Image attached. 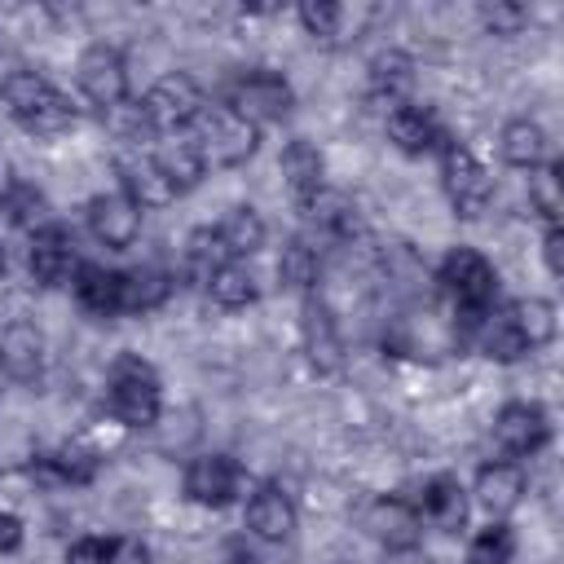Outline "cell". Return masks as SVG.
I'll return each mask as SVG.
<instances>
[{
	"instance_id": "bcb514c9",
	"label": "cell",
	"mask_w": 564,
	"mask_h": 564,
	"mask_svg": "<svg viewBox=\"0 0 564 564\" xmlns=\"http://www.w3.org/2000/svg\"><path fill=\"white\" fill-rule=\"evenodd\" d=\"M0 44H4V31H0Z\"/></svg>"
},
{
	"instance_id": "f546056e",
	"label": "cell",
	"mask_w": 564,
	"mask_h": 564,
	"mask_svg": "<svg viewBox=\"0 0 564 564\" xmlns=\"http://www.w3.org/2000/svg\"><path fill=\"white\" fill-rule=\"evenodd\" d=\"M216 234H220V242H225L229 260H242V256H256V251L264 247L269 225H264V216H260L251 203H238V207H229V212L220 216Z\"/></svg>"
},
{
	"instance_id": "836d02e7",
	"label": "cell",
	"mask_w": 564,
	"mask_h": 564,
	"mask_svg": "<svg viewBox=\"0 0 564 564\" xmlns=\"http://www.w3.org/2000/svg\"><path fill=\"white\" fill-rule=\"evenodd\" d=\"M304 216H308L322 234H330V238H352V234H361L357 207H352L344 194H335V189H322V194L304 207Z\"/></svg>"
},
{
	"instance_id": "277c9868",
	"label": "cell",
	"mask_w": 564,
	"mask_h": 564,
	"mask_svg": "<svg viewBox=\"0 0 564 564\" xmlns=\"http://www.w3.org/2000/svg\"><path fill=\"white\" fill-rule=\"evenodd\" d=\"M203 106H207V93H203V84H198L194 75H185V70L159 75V79L141 93V101H137V110H141V119H145V128H150L154 137L189 132L194 119L203 115Z\"/></svg>"
},
{
	"instance_id": "484cf974",
	"label": "cell",
	"mask_w": 564,
	"mask_h": 564,
	"mask_svg": "<svg viewBox=\"0 0 564 564\" xmlns=\"http://www.w3.org/2000/svg\"><path fill=\"white\" fill-rule=\"evenodd\" d=\"M498 150H502V163H511V167H520V172H538L551 154V141H546V128L538 123V119H529V115H516V119H507L502 123V132H498Z\"/></svg>"
},
{
	"instance_id": "83f0119b",
	"label": "cell",
	"mask_w": 564,
	"mask_h": 564,
	"mask_svg": "<svg viewBox=\"0 0 564 564\" xmlns=\"http://www.w3.org/2000/svg\"><path fill=\"white\" fill-rule=\"evenodd\" d=\"M476 348H480L489 361H498V366H516L520 357H529V344H524V335L516 330L507 304H498V308L480 322V330H476Z\"/></svg>"
},
{
	"instance_id": "1f68e13d",
	"label": "cell",
	"mask_w": 564,
	"mask_h": 564,
	"mask_svg": "<svg viewBox=\"0 0 564 564\" xmlns=\"http://www.w3.org/2000/svg\"><path fill=\"white\" fill-rule=\"evenodd\" d=\"M317 273H322L317 247H313L304 234H291V238L282 242V251H278V282H282L286 291L308 295V291H317Z\"/></svg>"
},
{
	"instance_id": "d590c367",
	"label": "cell",
	"mask_w": 564,
	"mask_h": 564,
	"mask_svg": "<svg viewBox=\"0 0 564 564\" xmlns=\"http://www.w3.org/2000/svg\"><path fill=\"white\" fill-rule=\"evenodd\" d=\"M560 176H564V163H560V159H546V163L529 176V203H533V212L546 220V229H551V225H560V216H564Z\"/></svg>"
},
{
	"instance_id": "e0dca14e",
	"label": "cell",
	"mask_w": 564,
	"mask_h": 564,
	"mask_svg": "<svg viewBox=\"0 0 564 564\" xmlns=\"http://www.w3.org/2000/svg\"><path fill=\"white\" fill-rule=\"evenodd\" d=\"M97 471H101V454L88 449V445H79V441H66V445H57L48 454H35L26 463V476L31 480H40V485H70V489L93 485Z\"/></svg>"
},
{
	"instance_id": "ac0fdd59",
	"label": "cell",
	"mask_w": 564,
	"mask_h": 564,
	"mask_svg": "<svg viewBox=\"0 0 564 564\" xmlns=\"http://www.w3.org/2000/svg\"><path fill=\"white\" fill-rule=\"evenodd\" d=\"M467 498H476V507H480L489 520H507V516L520 507V498H524V467H520L516 458L480 463L476 485H471Z\"/></svg>"
},
{
	"instance_id": "4dcf8cb0",
	"label": "cell",
	"mask_w": 564,
	"mask_h": 564,
	"mask_svg": "<svg viewBox=\"0 0 564 564\" xmlns=\"http://www.w3.org/2000/svg\"><path fill=\"white\" fill-rule=\"evenodd\" d=\"M207 300L216 304V308H229V313H238V308H251L256 300H260V286H256V273L242 264V260H225L212 278H207Z\"/></svg>"
},
{
	"instance_id": "603a6c76",
	"label": "cell",
	"mask_w": 564,
	"mask_h": 564,
	"mask_svg": "<svg viewBox=\"0 0 564 564\" xmlns=\"http://www.w3.org/2000/svg\"><path fill=\"white\" fill-rule=\"evenodd\" d=\"M278 163H282V176H286V189H291L295 207L304 212L326 189V159H322V150L308 137H291L282 145V159Z\"/></svg>"
},
{
	"instance_id": "d6a6232c",
	"label": "cell",
	"mask_w": 564,
	"mask_h": 564,
	"mask_svg": "<svg viewBox=\"0 0 564 564\" xmlns=\"http://www.w3.org/2000/svg\"><path fill=\"white\" fill-rule=\"evenodd\" d=\"M507 308H511V322H516V330L524 335L529 352H533V348H546V344L555 339L560 317H555V304H551L546 295H524V300H511Z\"/></svg>"
},
{
	"instance_id": "30bf717a",
	"label": "cell",
	"mask_w": 564,
	"mask_h": 564,
	"mask_svg": "<svg viewBox=\"0 0 564 564\" xmlns=\"http://www.w3.org/2000/svg\"><path fill=\"white\" fill-rule=\"evenodd\" d=\"M494 445L502 458H533L551 445V414L538 401H507L494 414Z\"/></svg>"
},
{
	"instance_id": "9c48e42d",
	"label": "cell",
	"mask_w": 564,
	"mask_h": 564,
	"mask_svg": "<svg viewBox=\"0 0 564 564\" xmlns=\"http://www.w3.org/2000/svg\"><path fill=\"white\" fill-rule=\"evenodd\" d=\"M75 84L84 93L88 106H97L101 115L119 110L128 101V62L115 44H88L75 62Z\"/></svg>"
},
{
	"instance_id": "6da1fadb",
	"label": "cell",
	"mask_w": 564,
	"mask_h": 564,
	"mask_svg": "<svg viewBox=\"0 0 564 564\" xmlns=\"http://www.w3.org/2000/svg\"><path fill=\"white\" fill-rule=\"evenodd\" d=\"M436 286L454 308L458 339H476L480 322L498 308V269L476 247H449L436 264Z\"/></svg>"
},
{
	"instance_id": "ffe728a7",
	"label": "cell",
	"mask_w": 564,
	"mask_h": 564,
	"mask_svg": "<svg viewBox=\"0 0 564 564\" xmlns=\"http://www.w3.org/2000/svg\"><path fill=\"white\" fill-rule=\"evenodd\" d=\"M115 176H119V194H128L141 212L176 203V189H172V181L163 176V167L154 163V154H141V150L119 154V159H115Z\"/></svg>"
},
{
	"instance_id": "5bb4252c",
	"label": "cell",
	"mask_w": 564,
	"mask_h": 564,
	"mask_svg": "<svg viewBox=\"0 0 564 564\" xmlns=\"http://www.w3.org/2000/svg\"><path fill=\"white\" fill-rule=\"evenodd\" d=\"M26 269L40 286H66L79 269V256H75V238L66 225L48 220L44 229L31 234V247H26Z\"/></svg>"
},
{
	"instance_id": "8fae6325",
	"label": "cell",
	"mask_w": 564,
	"mask_h": 564,
	"mask_svg": "<svg viewBox=\"0 0 564 564\" xmlns=\"http://www.w3.org/2000/svg\"><path fill=\"white\" fill-rule=\"evenodd\" d=\"M300 348H304V357H308V366H313L317 375H335V370L344 366L339 317H335V308H330L317 291H308V295L300 300Z\"/></svg>"
},
{
	"instance_id": "9a60e30c",
	"label": "cell",
	"mask_w": 564,
	"mask_h": 564,
	"mask_svg": "<svg viewBox=\"0 0 564 564\" xmlns=\"http://www.w3.org/2000/svg\"><path fill=\"white\" fill-rule=\"evenodd\" d=\"M0 370L22 388H35L44 379V330L35 322L13 317L0 330Z\"/></svg>"
},
{
	"instance_id": "4fadbf2b",
	"label": "cell",
	"mask_w": 564,
	"mask_h": 564,
	"mask_svg": "<svg viewBox=\"0 0 564 564\" xmlns=\"http://www.w3.org/2000/svg\"><path fill=\"white\" fill-rule=\"evenodd\" d=\"M84 216H88V234H93L101 247L128 251V247L141 238V216H145V212H141L128 194L110 189V194H93L88 207H84Z\"/></svg>"
},
{
	"instance_id": "44dd1931",
	"label": "cell",
	"mask_w": 564,
	"mask_h": 564,
	"mask_svg": "<svg viewBox=\"0 0 564 564\" xmlns=\"http://www.w3.org/2000/svg\"><path fill=\"white\" fill-rule=\"evenodd\" d=\"M70 291H75V304L88 313V317H119L123 313V269H106L97 260H79L75 278H70Z\"/></svg>"
},
{
	"instance_id": "ba28073f",
	"label": "cell",
	"mask_w": 564,
	"mask_h": 564,
	"mask_svg": "<svg viewBox=\"0 0 564 564\" xmlns=\"http://www.w3.org/2000/svg\"><path fill=\"white\" fill-rule=\"evenodd\" d=\"M242 480H247V471H242V463H238L234 454H225V449H207V454H198V458L185 463L181 489H185V498H189L194 507L225 511L229 502H238Z\"/></svg>"
},
{
	"instance_id": "4316f807",
	"label": "cell",
	"mask_w": 564,
	"mask_h": 564,
	"mask_svg": "<svg viewBox=\"0 0 564 564\" xmlns=\"http://www.w3.org/2000/svg\"><path fill=\"white\" fill-rule=\"evenodd\" d=\"M172 291H176V273L159 264L123 269V313H154L172 300Z\"/></svg>"
},
{
	"instance_id": "cb8c5ba5",
	"label": "cell",
	"mask_w": 564,
	"mask_h": 564,
	"mask_svg": "<svg viewBox=\"0 0 564 564\" xmlns=\"http://www.w3.org/2000/svg\"><path fill=\"white\" fill-rule=\"evenodd\" d=\"M388 141H392L401 154L423 159V154H432V150L445 141V128H441V119H436L427 106L405 101V106H397V110L388 115Z\"/></svg>"
},
{
	"instance_id": "7c38bea8",
	"label": "cell",
	"mask_w": 564,
	"mask_h": 564,
	"mask_svg": "<svg viewBox=\"0 0 564 564\" xmlns=\"http://www.w3.org/2000/svg\"><path fill=\"white\" fill-rule=\"evenodd\" d=\"M361 529H366L388 555H397V551H419V538H423V520H419L414 502H405V498H397V494H379V498L366 507Z\"/></svg>"
},
{
	"instance_id": "74e56055",
	"label": "cell",
	"mask_w": 564,
	"mask_h": 564,
	"mask_svg": "<svg viewBox=\"0 0 564 564\" xmlns=\"http://www.w3.org/2000/svg\"><path fill=\"white\" fill-rule=\"evenodd\" d=\"M300 13V22H304V31L313 35V40H322V44H339V26H344V18H348V9L344 4H330V0H308V4H300L295 9Z\"/></svg>"
},
{
	"instance_id": "ab89813d",
	"label": "cell",
	"mask_w": 564,
	"mask_h": 564,
	"mask_svg": "<svg viewBox=\"0 0 564 564\" xmlns=\"http://www.w3.org/2000/svg\"><path fill=\"white\" fill-rule=\"evenodd\" d=\"M110 555H115V538H101V533H84V538H75L70 546H66V564H110Z\"/></svg>"
},
{
	"instance_id": "d4e9b609",
	"label": "cell",
	"mask_w": 564,
	"mask_h": 564,
	"mask_svg": "<svg viewBox=\"0 0 564 564\" xmlns=\"http://www.w3.org/2000/svg\"><path fill=\"white\" fill-rule=\"evenodd\" d=\"M154 163H159L163 176L172 181L176 198L189 194V189H198L203 176H207V159H203V150H198V141H194L189 132H172V137H163L159 150H154Z\"/></svg>"
},
{
	"instance_id": "ee69618b",
	"label": "cell",
	"mask_w": 564,
	"mask_h": 564,
	"mask_svg": "<svg viewBox=\"0 0 564 564\" xmlns=\"http://www.w3.org/2000/svg\"><path fill=\"white\" fill-rule=\"evenodd\" d=\"M392 564H419V560H414V551H397V560H392Z\"/></svg>"
},
{
	"instance_id": "2e32d148",
	"label": "cell",
	"mask_w": 564,
	"mask_h": 564,
	"mask_svg": "<svg viewBox=\"0 0 564 564\" xmlns=\"http://www.w3.org/2000/svg\"><path fill=\"white\" fill-rule=\"evenodd\" d=\"M414 93V57L405 48H383L370 57L366 70V101L379 106L383 115H392L397 106H405Z\"/></svg>"
},
{
	"instance_id": "7bdbcfd3",
	"label": "cell",
	"mask_w": 564,
	"mask_h": 564,
	"mask_svg": "<svg viewBox=\"0 0 564 564\" xmlns=\"http://www.w3.org/2000/svg\"><path fill=\"white\" fill-rule=\"evenodd\" d=\"M110 564H154V555H150V546L141 538H115Z\"/></svg>"
},
{
	"instance_id": "b9f144b4",
	"label": "cell",
	"mask_w": 564,
	"mask_h": 564,
	"mask_svg": "<svg viewBox=\"0 0 564 564\" xmlns=\"http://www.w3.org/2000/svg\"><path fill=\"white\" fill-rule=\"evenodd\" d=\"M542 260H546V273H551V278L564 273V229H560V225H551V229L542 234Z\"/></svg>"
},
{
	"instance_id": "8992f818",
	"label": "cell",
	"mask_w": 564,
	"mask_h": 564,
	"mask_svg": "<svg viewBox=\"0 0 564 564\" xmlns=\"http://www.w3.org/2000/svg\"><path fill=\"white\" fill-rule=\"evenodd\" d=\"M441 154V185H445V198L454 207V216L463 220H480L494 203V176L485 172V163L471 154V145H463L458 137L445 132V141L436 145Z\"/></svg>"
},
{
	"instance_id": "3957f363",
	"label": "cell",
	"mask_w": 564,
	"mask_h": 564,
	"mask_svg": "<svg viewBox=\"0 0 564 564\" xmlns=\"http://www.w3.org/2000/svg\"><path fill=\"white\" fill-rule=\"evenodd\" d=\"M106 405L132 432L154 427L159 414H163V379H159V370L137 352H119L110 361V370H106Z\"/></svg>"
},
{
	"instance_id": "f35d334b",
	"label": "cell",
	"mask_w": 564,
	"mask_h": 564,
	"mask_svg": "<svg viewBox=\"0 0 564 564\" xmlns=\"http://www.w3.org/2000/svg\"><path fill=\"white\" fill-rule=\"evenodd\" d=\"M480 22L494 35H520L529 26V9L511 4V0H494V4H480Z\"/></svg>"
},
{
	"instance_id": "5b68a950",
	"label": "cell",
	"mask_w": 564,
	"mask_h": 564,
	"mask_svg": "<svg viewBox=\"0 0 564 564\" xmlns=\"http://www.w3.org/2000/svg\"><path fill=\"white\" fill-rule=\"evenodd\" d=\"M189 137L198 141V150L212 167H242L260 150V128L247 123L242 115H234L225 101H207L203 115L194 119Z\"/></svg>"
},
{
	"instance_id": "60d3db41",
	"label": "cell",
	"mask_w": 564,
	"mask_h": 564,
	"mask_svg": "<svg viewBox=\"0 0 564 564\" xmlns=\"http://www.w3.org/2000/svg\"><path fill=\"white\" fill-rule=\"evenodd\" d=\"M22 542H26V524H22V516L0 507V555L22 551Z\"/></svg>"
},
{
	"instance_id": "e575fe53",
	"label": "cell",
	"mask_w": 564,
	"mask_h": 564,
	"mask_svg": "<svg viewBox=\"0 0 564 564\" xmlns=\"http://www.w3.org/2000/svg\"><path fill=\"white\" fill-rule=\"evenodd\" d=\"M225 260H229V251H225V242H220V234H216L212 225H203V229H194V234L185 238V278H189V282L207 286V278H212Z\"/></svg>"
},
{
	"instance_id": "8d00e7d4",
	"label": "cell",
	"mask_w": 564,
	"mask_h": 564,
	"mask_svg": "<svg viewBox=\"0 0 564 564\" xmlns=\"http://www.w3.org/2000/svg\"><path fill=\"white\" fill-rule=\"evenodd\" d=\"M516 529L507 520H489L471 542H467V564H511L516 560Z\"/></svg>"
},
{
	"instance_id": "52a82bcc",
	"label": "cell",
	"mask_w": 564,
	"mask_h": 564,
	"mask_svg": "<svg viewBox=\"0 0 564 564\" xmlns=\"http://www.w3.org/2000/svg\"><path fill=\"white\" fill-rule=\"evenodd\" d=\"M220 101H225L234 115H242L247 123L264 128V123H282V119L295 110V88H291L286 75L256 66V70H242L238 79H229V88H225Z\"/></svg>"
},
{
	"instance_id": "d6986e66",
	"label": "cell",
	"mask_w": 564,
	"mask_h": 564,
	"mask_svg": "<svg viewBox=\"0 0 564 564\" xmlns=\"http://www.w3.org/2000/svg\"><path fill=\"white\" fill-rule=\"evenodd\" d=\"M414 511H419V520H427L441 533H463L471 498H467V489H463V480L454 471H436V476L423 480V494H419Z\"/></svg>"
},
{
	"instance_id": "f1b7e54d",
	"label": "cell",
	"mask_w": 564,
	"mask_h": 564,
	"mask_svg": "<svg viewBox=\"0 0 564 564\" xmlns=\"http://www.w3.org/2000/svg\"><path fill=\"white\" fill-rule=\"evenodd\" d=\"M0 216H4L13 229L35 234V229L48 225V198H44L40 185H31V181H22V176H9L4 189H0Z\"/></svg>"
},
{
	"instance_id": "7a4b0ae2",
	"label": "cell",
	"mask_w": 564,
	"mask_h": 564,
	"mask_svg": "<svg viewBox=\"0 0 564 564\" xmlns=\"http://www.w3.org/2000/svg\"><path fill=\"white\" fill-rule=\"evenodd\" d=\"M0 101H4L9 119L22 132H31V137H62L79 119L75 101L53 79H44L40 70H26V66L22 70H9L0 79Z\"/></svg>"
},
{
	"instance_id": "7402d4cb",
	"label": "cell",
	"mask_w": 564,
	"mask_h": 564,
	"mask_svg": "<svg viewBox=\"0 0 564 564\" xmlns=\"http://www.w3.org/2000/svg\"><path fill=\"white\" fill-rule=\"evenodd\" d=\"M295 502L278 480H260L247 498V529L260 542H286L295 533Z\"/></svg>"
},
{
	"instance_id": "f6af8a7d",
	"label": "cell",
	"mask_w": 564,
	"mask_h": 564,
	"mask_svg": "<svg viewBox=\"0 0 564 564\" xmlns=\"http://www.w3.org/2000/svg\"><path fill=\"white\" fill-rule=\"evenodd\" d=\"M4 269H9V256H4V242H0V278H4Z\"/></svg>"
}]
</instances>
